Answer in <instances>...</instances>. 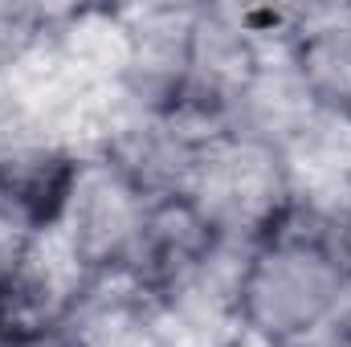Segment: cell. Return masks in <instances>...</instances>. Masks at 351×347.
Segmentation results:
<instances>
[{"mask_svg": "<svg viewBox=\"0 0 351 347\" xmlns=\"http://www.w3.org/2000/svg\"><path fill=\"white\" fill-rule=\"evenodd\" d=\"M339 208L343 192L298 184L278 225L245 250L233 302L245 347H306L339 327L351 286Z\"/></svg>", "mask_w": 351, "mask_h": 347, "instance_id": "obj_1", "label": "cell"}, {"mask_svg": "<svg viewBox=\"0 0 351 347\" xmlns=\"http://www.w3.org/2000/svg\"><path fill=\"white\" fill-rule=\"evenodd\" d=\"M298 196V172L286 152L245 139V135H213L192 200L208 217V225L233 246H258L278 225V217Z\"/></svg>", "mask_w": 351, "mask_h": 347, "instance_id": "obj_2", "label": "cell"}, {"mask_svg": "<svg viewBox=\"0 0 351 347\" xmlns=\"http://www.w3.org/2000/svg\"><path fill=\"white\" fill-rule=\"evenodd\" d=\"M208 143L213 131H204L188 115L131 110L106 98L86 139V156L114 168L147 200H168V196H192Z\"/></svg>", "mask_w": 351, "mask_h": 347, "instance_id": "obj_3", "label": "cell"}, {"mask_svg": "<svg viewBox=\"0 0 351 347\" xmlns=\"http://www.w3.org/2000/svg\"><path fill=\"white\" fill-rule=\"evenodd\" d=\"M147 208L152 200L139 188H131L102 160L86 156L70 208L49 241L86 282H135Z\"/></svg>", "mask_w": 351, "mask_h": 347, "instance_id": "obj_4", "label": "cell"}, {"mask_svg": "<svg viewBox=\"0 0 351 347\" xmlns=\"http://www.w3.org/2000/svg\"><path fill=\"white\" fill-rule=\"evenodd\" d=\"M269 53L278 49L262 37L250 8L192 4L188 12V90H184L180 115L221 135L237 94L250 86V78L265 66Z\"/></svg>", "mask_w": 351, "mask_h": 347, "instance_id": "obj_5", "label": "cell"}, {"mask_svg": "<svg viewBox=\"0 0 351 347\" xmlns=\"http://www.w3.org/2000/svg\"><path fill=\"white\" fill-rule=\"evenodd\" d=\"M82 168L86 152L53 135L0 143V221L33 241L53 237Z\"/></svg>", "mask_w": 351, "mask_h": 347, "instance_id": "obj_6", "label": "cell"}, {"mask_svg": "<svg viewBox=\"0 0 351 347\" xmlns=\"http://www.w3.org/2000/svg\"><path fill=\"white\" fill-rule=\"evenodd\" d=\"M188 12L192 4L127 8V58L110 98L131 110L180 115L188 90Z\"/></svg>", "mask_w": 351, "mask_h": 347, "instance_id": "obj_7", "label": "cell"}, {"mask_svg": "<svg viewBox=\"0 0 351 347\" xmlns=\"http://www.w3.org/2000/svg\"><path fill=\"white\" fill-rule=\"evenodd\" d=\"M278 53L306 94L311 110L351 135V4L294 8Z\"/></svg>", "mask_w": 351, "mask_h": 347, "instance_id": "obj_8", "label": "cell"}, {"mask_svg": "<svg viewBox=\"0 0 351 347\" xmlns=\"http://www.w3.org/2000/svg\"><path fill=\"white\" fill-rule=\"evenodd\" d=\"M49 53L86 86L110 90L127 58V8L123 4L53 8Z\"/></svg>", "mask_w": 351, "mask_h": 347, "instance_id": "obj_9", "label": "cell"}, {"mask_svg": "<svg viewBox=\"0 0 351 347\" xmlns=\"http://www.w3.org/2000/svg\"><path fill=\"white\" fill-rule=\"evenodd\" d=\"M49 33H53L49 4L0 0V82L21 74L29 62H37L49 49Z\"/></svg>", "mask_w": 351, "mask_h": 347, "instance_id": "obj_10", "label": "cell"}, {"mask_svg": "<svg viewBox=\"0 0 351 347\" xmlns=\"http://www.w3.org/2000/svg\"><path fill=\"white\" fill-rule=\"evenodd\" d=\"M33 237H25V233H16L12 225H4L0 221V294H4V286H8V278L21 270V261L33 254Z\"/></svg>", "mask_w": 351, "mask_h": 347, "instance_id": "obj_11", "label": "cell"}, {"mask_svg": "<svg viewBox=\"0 0 351 347\" xmlns=\"http://www.w3.org/2000/svg\"><path fill=\"white\" fill-rule=\"evenodd\" d=\"M0 347H8V327L0 323Z\"/></svg>", "mask_w": 351, "mask_h": 347, "instance_id": "obj_12", "label": "cell"}]
</instances>
